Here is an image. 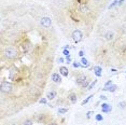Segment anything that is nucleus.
<instances>
[{
	"instance_id": "obj_24",
	"label": "nucleus",
	"mask_w": 126,
	"mask_h": 125,
	"mask_svg": "<svg viewBox=\"0 0 126 125\" xmlns=\"http://www.w3.org/2000/svg\"><path fill=\"white\" fill-rule=\"evenodd\" d=\"M63 54L65 56H70V52H69V50H64L63 51Z\"/></svg>"
},
{
	"instance_id": "obj_21",
	"label": "nucleus",
	"mask_w": 126,
	"mask_h": 125,
	"mask_svg": "<svg viewBox=\"0 0 126 125\" xmlns=\"http://www.w3.org/2000/svg\"><path fill=\"white\" fill-rule=\"evenodd\" d=\"M93 114H95V113H94V111H87V113H86V119H91L92 116H93Z\"/></svg>"
},
{
	"instance_id": "obj_2",
	"label": "nucleus",
	"mask_w": 126,
	"mask_h": 125,
	"mask_svg": "<svg viewBox=\"0 0 126 125\" xmlns=\"http://www.w3.org/2000/svg\"><path fill=\"white\" fill-rule=\"evenodd\" d=\"M50 10L63 34L70 39L76 30L89 36L104 8L94 0H52Z\"/></svg>"
},
{
	"instance_id": "obj_25",
	"label": "nucleus",
	"mask_w": 126,
	"mask_h": 125,
	"mask_svg": "<svg viewBox=\"0 0 126 125\" xmlns=\"http://www.w3.org/2000/svg\"><path fill=\"white\" fill-rule=\"evenodd\" d=\"M64 62H65V59H64L63 57H59V58H57V62H59V64H63Z\"/></svg>"
},
{
	"instance_id": "obj_22",
	"label": "nucleus",
	"mask_w": 126,
	"mask_h": 125,
	"mask_svg": "<svg viewBox=\"0 0 126 125\" xmlns=\"http://www.w3.org/2000/svg\"><path fill=\"white\" fill-rule=\"evenodd\" d=\"M111 84H113V82H112V80H108V81L104 83V87H107V86H110Z\"/></svg>"
},
{
	"instance_id": "obj_31",
	"label": "nucleus",
	"mask_w": 126,
	"mask_h": 125,
	"mask_svg": "<svg viewBox=\"0 0 126 125\" xmlns=\"http://www.w3.org/2000/svg\"><path fill=\"white\" fill-rule=\"evenodd\" d=\"M125 73H126V71H125Z\"/></svg>"
},
{
	"instance_id": "obj_19",
	"label": "nucleus",
	"mask_w": 126,
	"mask_h": 125,
	"mask_svg": "<svg viewBox=\"0 0 126 125\" xmlns=\"http://www.w3.org/2000/svg\"><path fill=\"white\" fill-rule=\"evenodd\" d=\"M119 108H121V109H125L126 108V101H121V102H119Z\"/></svg>"
},
{
	"instance_id": "obj_1",
	"label": "nucleus",
	"mask_w": 126,
	"mask_h": 125,
	"mask_svg": "<svg viewBox=\"0 0 126 125\" xmlns=\"http://www.w3.org/2000/svg\"><path fill=\"white\" fill-rule=\"evenodd\" d=\"M46 9L16 3L1 10L0 112L10 118L38 102L46 87L58 47L54 27L43 28Z\"/></svg>"
},
{
	"instance_id": "obj_12",
	"label": "nucleus",
	"mask_w": 126,
	"mask_h": 125,
	"mask_svg": "<svg viewBox=\"0 0 126 125\" xmlns=\"http://www.w3.org/2000/svg\"><path fill=\"white\" fill-rule=\"evenodd\" d=\"M80 62H81V67H82V68H87V67L89 66V62H88V60H87L85 57H82V58H81Z\"/></svg>"
},
{
	"instance_id": "obj_10",
	"label": "nucleus",
	"mask_w": 126,
	"mask_h": 125,
	"mask_svg": "<svg viewBox=\"0 0 126 125\" xmlns=\"http://www.w3.org/2000/svg\"><path fill=\"white\" fill-rule=\"evenodd\" d=\"M33 123H35V118H25L21 125H33Z\"/></svg>"
},
{
	"instance_id": "obj_29",
	"label": "nucleus",
	"mask_w": 126,
	"mask_h": 125,
	"mask_svg": "<svg viewBox=\"0 0 126 125\" xmlns=\"http://www.w3.org/2000/svg\"><path fill=\"white\" fill-rule=\"evenodd\" d=\"M94 73H95L96 77H98V78L101 77V75H102V72H94Z\"/></svg>"
},
{
	"instance_id": "obj_5",
	"label": "nucleus",
	"mask_w": 126,
	"mask_h": 125,
	"mask_svg": "<svg viewBox=\"0 0 126 125\" xmlns=\"http://www.w3.org/2000/svg\"><path fill=\"white\" fill-rule=\"evenodd\" d=\"M51 81L55 84H60L61 81H63L61 80V74L58 72H52V74H51Z\"/></svg>"
},
{
	"instance_id": "obj_30",
	"label": "nucleus",
	"mask_w": 126,
	"mask_h": 125,
	"mask_svg": "<svg viewBox=\"0 0 126 125\" xmlns=\"http://www.w3.org/2000/svg\"><path fill=\"white\" fill-rule=\"evenodd\" d=\"M10 125H18V124H16V123H11Z\"/></svg>"
},
{
	"instance_id": "obj_9",
	"label": "nucleus",
	"mask_w": 126,
	"mask_h": 125,
	"mask_svg": "<svg viewBox=\"0 0 126 125\" xmlns=\"http://www.w3.org/2000/svg\"><path fill=\"white\" fill-rule=\"evenodd\" d=\"M59 73H60L63 77L67 78L68 75H69V69H68L67 67H65V66H60L59 67Z\"/></svg>"
},
{
	"instance_id": "obj_17",
	"label": "nucleus",
	"mask_w": 126,
	"mask_h": 125,
	"mask_svg": "<svg viewBox=\"0 0 126 125\" xmlns=\"http://www.w3.org/2000/svg\"><path fill=\"white\" fill-rule=\"evenodd\" d=\"M93 97H94V95H89V96H88V97H87V98H86V99H84V100H83V101H82V103H81V105H82V106H84V105H85V103H87V102H88V101H89V100H91V99H92V98H93Z\"/></svg>"
},
{
	"instance_id": "obj_11",
	"label": "nucleus",
	"mask_w": 126,
	"mask_h": 125,
	"mask_svg": "<svg viewBox=\"0 0 126 125\" xmlns=\"http://www.w3.org/2000/svg\"><path fill=\"white\" fill-rule=\"evenodd\" d=\"M119 88V86L115 85V84H111L110 86H107V87H104L102 91H107V92H110V93H114L116 92V90Z\"/></svg>"
},
{
	"instance_id": "obj_18",
	"label": "nucleus",
	"mask_w": 126,
	"mask_h": 125,
	"mask_svg": "<svg viewBox=\"0 0 126 125\" xmlns=\"http://www.w3.org/2000/svg\"><path fill=\"white\" fill-rule=\"evenodd\" d=\"M38 102L43 103V105H46V103H48V98H46V97H41V98L39 99V101H38Z\"/></svg>"
},
{
	"instance_id": "obj_20",
	"label": "nucleus",
	"mask_w": 126,
	"mask_h": 125,
	"mask_svg": "<svg viewBox=\"0 0 126 125\" xmlns=\"http://www.w3.org/2000/svg\"><path fill=\"white\" fill-rule=\"evenodd\" d=\"M72 66H73V68H80L81 67V62H73V64H72Z\"/></svg>"
},
{
	"instance_id": "obj_6",
	"label": "nucleus",
	"mask_w": 126,
	"mask_h": 125,
	"mask_svg": "<svg viewBox=\"0 0 126 125\" xmlns=\"http://www.w3.org/2000/svg\"><path fill=\"white\" fill-rule=\"evenodd\" d=\"M67 99L70 103L74 105V103H77V101H78V95H77V93H74V92H70L69 94L67 95Z\"/></svg>"
},
{
	"instance_id": "obj_23",
	"label": "nucleus",
	"mask_w": 126,
	"mask_h": 125,
	"mask_svg": "<svg viewBox=\"0 0 126 125\" xmlns=\"http://www.w3.org/2000/svg\"><path fill=\"white\" fill-rule=\"evenodd\" d=\"M84 54H85L84 50H80V51H79V56H80V57H84Z\"/></svg>"
},
{
	"instance_id": "obj_3",
	"label": "nucleus",
	"mask_w": 126,
	"mask_h": 125,
	"mask_svg": "<svg viewBox=\"0 0 126 125\" xmlns=\"http://www.w3.org/2000/svg\"><path fill=\"white\" fill-rule=\"evenodd\" d=\"M76 84L81 88H87L89 85V77L84 72H78L76 75Z\"/></svg>"
},
{
	"instance_id": "obj_16",
	"label": "nucleus",
	"mask_w": 126,
	"mask_h": 125,
	"mask_svg": "<svg viewBox=\"0 0 126 125\" xmlns=\"http://www.w3.org/2000/svg\"><path fill=\"white\" fill-rule=\"evenodd\" d=\"M95 120L97 121V122H102V121H104V116H102V114H96Z\"/></svg>"
},
{
	"instance_id": "obj_15",
	"label": "nucleus",
	"mask_w": 126,
	"mask_h": 125,
	"mask_svg": "<svg viewBox=\"0 0 126 125\" xmlns=\"http://www.w3.org/2000/svg\"><path fill=\"white\" fill-rule=\"evenodd\" d=\"M97 82H98V80H97V79H95V80H94V81L92 82V83L88 85V87H87V91H92V90H93V87L95 86V84L97 83Z\"/></svg>"
},
{
	"instance_id": "obj_28",
	"label": "nucleus",
	"mask_w": 126,
	"mask_h": 125,
	"mask_svg": "<svg viewBox=\"0 0 126 125\" xmlns=\"http://www.w3.org/2000/svg\"><path fill=\"white\" fill-rule=\"evenodd\" d=\"M100 100H107V96H104V95H100Z\"/></svg>"
},
{
	"instance_id": "obj_14",
	"label": "nucleus",
	"mask_w": 126,
	"mask_h": 125,
	"mask_svg": "<svg viewBox=\"0 0 126 125\" xmlns=\"http://www.w3.org/2000/svg\"><path fill=\"white\" fill-rule=\"evenodd\" d=\"M93 70L94 72H102V67L99 65H95V66H93Z\"/></svg>"
},
{
	"instance_id": "obj_27",
	"label": "nucleus",
	"mask_w": 126,
	"mask_h": 125,
	"mask_svg": "<svg viewBox=\"0 0 126 125\" xmlns=\"http://www.w3.org/2000/svg\"><path fill=\"white\" fill-rule=\"evenodd\" d=\"M48 125H59V124H58V123H57V122H56V121H51V122L49 123Z\"/></svg>"
},
{
	"instance_id": "obj_13",
	"label": "nucleus",
	"mask_w": 126,
	"mask_h": 125,
	"mask_svg": "<svg viewBox=\"0 0 126 125\" xmlns=\"http://www.w3.org/2000/svg\"><path fill=\"white\" fill-rule=\"evenodd\" d=\"M68 111H69V109H68V108H58V110H57V113L61 115V114L67 113Z\"/></svg>"
},
{
	"instance_id": "obj_26",
	"label": "nucleus",
	"mask_w": 126,
	"mask_h": 125,
	"mask_svg": "<svg viewBox=\"0 0 126 125\" xmlns=\"http://www.w3.org/2000/svg\"><path fill=\"white\" fill-rule=\"evenodd\" d=\"M66 60H67V64L71 62V56H66Z\"/></svg>"
},
{
	"instance_id": "obj_4",
	"label": "nucleus",
	"mask_w": 126,
	"mask_h": 125,
	"mask_svg": "<svg viewBox=\"0 0 126 125\" xmlns=\"http://www.w3.org/2000/svg\"><path fill=\"white\" fill-rule=\"evenodd\" d=\"M36 118V121L38 123H43V124H49L51 122L49 119H50V114L49 113H40V114H37L35 116Z\"/></svg>"
},
{
	"instance_id": "obj_8",
	"label": "nucleus",
	"mask_w": 126,
	"mask_h": 125,
	"mask_svg": "<svg viewBox=\"0 0 126 125\" xmlns=\"http://www.w3.org/2000/svg\"><path fill=\"white\" fill-rule=\"evenodd\" d=\"M45 97L48 98V100H54V99L57 97V91L56 90L49 91V92L46 93V96Z\"/></svg>"
},
{
	"instance_id": "obj_7",
	"label": "nucleus",
	"mask_w": 126,
	"mask_h": 125,
	"mask_svg": "<svg viewBox=\"0 0 126 125\" xmlns=\"http://www.w3.org/2000/svg\"><path fill=\"white\" fill-rule=\"evenodd\" d=\"M112 111V106L109 105L108 102H102L101 103V112L102 113H110Z\"/></svg>"
}]
</instances>
